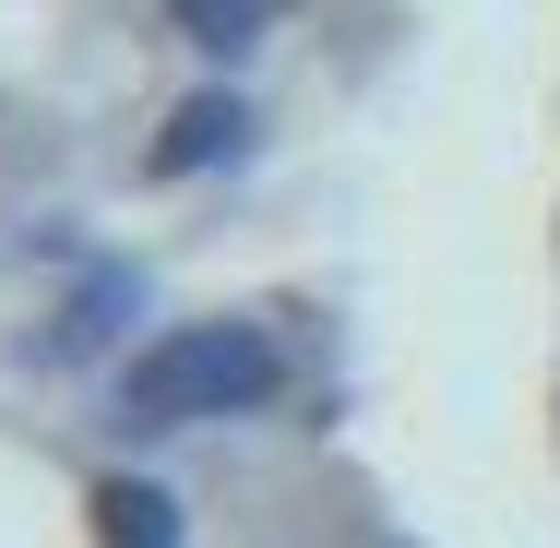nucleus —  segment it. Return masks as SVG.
<instances>
[{
  "instance_id": "nucleus-1",
  "label": "nucleus",
  "mask_w": 560,
  "mask_h": 548,
  "mask_svg": "<svg viewBox=\"0 0 560 548\" xmlns=\"http://www.w3.org/2000/svg\"><path fill=\"white\" fill-rule=\"evenodd\" d=\"M275 394V346L250 323H179L119 370V418L131 430H191V418H238Z\"/></svg>"
},
{
  "instance_id": "nucleus-2",
  "label": "nucleus",
  "mask_w": 560,
  "mask_h": 548,
  "mask_svg": "<svg viewBox=\"0 0 560 548\" xmlns=\"http://www.w3.org/2000/svg\"><path fill=\"white\" fill-rule=\"evenodd\" d=\"M238 131H250V119H238V96H191V108L167 119L155 167H167V179H191V167H215V155H238Z\"/></svg>"
},
{
  "instance_id": "nucleus-3",
  "label": "nucleus",
  "mask_w": 560,
  "mask_h": 548,
  "mask_svg": "<svg viewBox=\"0 0 560 548\" xmlns=\"http://www.w3.org/2000/svg\"><path fill=\"white\" fill-rule=\"evenodd\" d=\"M96 537L108 548H179V501L143 489V477H108V489H96Z\"/></svg>"
},
{
  "instance_id": "nucleus-4",
  "label": "nucleus",
  "mask_w": 560,
  "mask_h": 548,
  "mask_svg": "<svg viewBox=\"0 0 560 548\" xmlns=\"http://www.w3.org/2000/svg\"><path fill=\"white\" fill-rule=\"evenodd\" d=\"M167 24H179V36H191V48H262V36H275V24H287V0H167Z\"/></svg>"
}]
</instances>
